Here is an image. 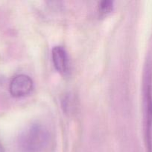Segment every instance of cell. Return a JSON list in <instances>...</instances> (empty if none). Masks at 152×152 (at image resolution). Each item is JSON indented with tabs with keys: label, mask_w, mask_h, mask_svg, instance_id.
I'll return each mask as SVG.
<instances>
[{
	"label": "cell",
	"mask_w": 152,
	"mask_h": 152,
	"mask_svg": "<svg viewBox=\"0 0 152 152\" xmlns=\"http://www.w3.org/2000/svg\"><path fill=\"white\" fill-rule=\"evenodd\" d=\"M99 10L102 13H107L111 12L113 7V2L110 0H104L99 2L98 4Z\"/></svg>",
	"instance_id": "5"
},
{
	"label": "cell",
	"mask_w": 152,
	"mask_h": 152,
	"mask_svg": "<svg viewBox=\"0 0 152 152\" xmlns=\"http://www.w3.org/2000/svg\"><path fill=\"white\" fill-rule=\"evenodd\" d=\"M145 93L146 142L148 152H152V92L150 84L146 86Z\"/></svg>",
	"instance_id": "3"
},
{
	"label": "cell",
	"mask_w": 152,
	"mask_h": 152,
	"mask_svg": "<svg viewBox=\"0 0 152 152\" xmlns=\"http://www.w3.org/2000/svg\"><path fill=\"white\" fill-rule=\"evenodd\" d=\"M49 140L48 132L43 126L35 125L25 131L22 137L21 144L25 151L39 152L43 149Z\"/></svg>",
	"instance_id": "1"
},
{
	"label": "cell",
	"mask_w": 152,
	"mask_h": 152,
	"mask_svg": "<svg viewBox=\"0 0 152 152\" xmlns=\"http://www.w3.org/2000/svg\"><path fill=\"white\" fill-rule=\"evenodd\" d=\"M0 152H4V148H3L2 145H1V143H0Z\"/></svg>",
	"instance_id": "6"
},
{
	"label": "cell",
	"mask_w": 152,
	"mask_h": 152,
	"mask_svg": "<svg viewBox=\"0 0 152 152\" xmlns=\"http://www.w3.org/2000/svg\"><path fill=\"white\" fill-rule=\"evenodd\" d=\"M52 56L57 71L63 75L68 74L69 71V61L65 49L61 46H55L52 49Z\"/></svg>",
	"instance_id": "4"
},
{
	"label": "cell",
	"mask_w": 152,
	"mask_h": 152,
	"mask_svg": "<svg viewBox=\"0 0 152 152\" xmlns=\"http://www.w3.org/2000/svg\"><path fill=\"white\" fill-rule=\"evenodd\" d=\"M33 89V81L25 74H19L12 79L9 86L10 94L14 97H22L29 94Z\"/></svg>",
	"instance_id": "2"
}]
</instances>
